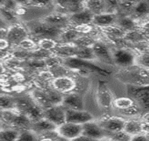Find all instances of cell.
Segmentation results:
<instances>
[{
	"label": "cell",
	"instance_id": "36",
	"mask_svg": "<svg viewBox=\"0 0 149 141\" xmlns=\"http://www.w3.org/2000/svg\"><path fill=\"white\" fill-rule=\"evenodd\" d=\"M77 35H78V33L75 30H68L64 34L63 37L64 40L70 41V40H72L74 38H76L77 37Z\"/></svg>",
	"mask_w": 149,
	"mask_h": 141
},
{
	"label": "cell",
	"instance_id": "6",
	"mask_svg": "<svg viewBox=\"0 0 149 141\" xmlns=\"http://www.w3.org/2000/svg\"><path fill=\"white\" fill-rule=\"evenodd\" d=\"M106 130L101 127L99 123L94 121H89L82 124V135L92 137L98 140H102L106 135Z\"/></svg>",
	"mask_w": 149,
	"mask_h": 141
},
{
	"label": "cell",
	"instance_id": "19",
	"mask_svg": "<svg viewBox=\"0 0 149 141\" xmlns=\"http://www.w3.org/2000/svg\"><path fill=\"white\" fill-rule=\"evenodd\" d=\"M123 130L132 136L139 135L143 133L142 130V123L136 120H130L125 122Z\"/></svg>",
	"mask_w": 149,
	"mask_h": 141
},
{
	"label": "cell",
	"instance_id": "3",
	"mask_svg": "<svg viewBox=\"0 0 149 141\" xmlns=\"http://www.w3.org/2000/svg\"><path fill=\"white\" fill-rule=\"evenodd\" d=\"M56 131L61 136L69 140H72L82 135V125L65 122L57 128Z\"/></svg>",
	"mask_w": 149,
	"mask_h": 141
},
{
	"label": "cell",
	"instance_id": "31",
	"mask_svg": "<svg viewBox=\"0 0 149 141\" xmlns=\"http://www.w3.org/2000/svg\"><path fill=\"white\" fill-rule=\"evenodd\" d=\"M104 30L106 33H107L108 35H113V36L116 37H120L122 36V35L123 34V30L120 28H116V27H113L112 25H109V26L104 27Z\"/></svg>",
	"mask_w": 149,
	"mask_h": 141
},
{
	"label": "cell",
	"instance_id": "18",
	"mask_svg": "<svg viewBox=\"0 0 149 141\" xmlns=\"http://www.w3.org/2000/svg\"><path fill=\"white\" fill-rule=\"evenodd\" d=\"M27 37V33L22 27L16 26L10 29L8 33V39L13 42H22Z\"/></svg>",
	"mask_w": 149,
	"mask_h": 141
},
{
	"label": "cell",
	"instance_id": "16",
	"mask_svg": "<svg viewBox=\"0 0 149 141\" xmlns=\"http://www.w3.org/2000/svg\"><path fill=\"white\" fill-rule=\"evenodd\" d=\"M117 19L116 13H103V14L94 16L93 22L96 25L102 27H106L111 25L115 23Z\"/></svg>",
	"mask_w": 149,
	"mask_h": 141
},
{
	"label": "cell",
	"instance_id": "12",
	"mask_svg": "<svg viewBox=\"0 0 149 141\" xmlns=\"http://www.w3.org/2000/svg\"><path fill=\"white\" fill-rule=\"evenodd\" d=\"M64 106L67 107L68 109L75 110L83 109V100L80 96L75 93L68 95L63 100Z\"/></svg>",
	"mask_w": 149,
	"mask_h": 141
},
{
	"label": "cell",
	"instance_id": "2",
	"mask_svg": "<svg viewBox=\"0 0 149 141\" xmlns=\"http://www.w3.org/2000/svg\"><path fill=\"white\" fill-rule=\"evenodd\" d=\"M44 117L58 127L66 122V109L60 105H54L46 110Z\"/></svg>",
	"mask_w": 149,
	"mask_h": 141
},
{
	"label": "cell",
	"instance_id": "11",
	"mask_svg": "<svg viewBox=\"0 0 149 141\" xmlns=\"http://www.w3.org/2000/svg\"><path fill=\"white\" fill-rule=\"evenodd\" d=\"M34 33L39 36L45 37H56L60 33V30L57 27L49 24L40 25L37 26L34 29Z\"/></svg>",
	"mask_w": 149,
	"mask_h": 141
},
{
	"label": "cell",
	"instance_id": "1",
	"mask_svg": "<svg viewBox=\"0 0 149 141\" xmlns=\"http://www.w3.org/2000/svg\"><path fill=\"white\" fill-rule=\"evenodd\" d=\"M17 107L25 114V116H28L30 120L34 121V122H36L44 118L45 113L42 112L41 109L28 100H20L17 102Z\"/></svg>",
	"mask_w": 149,
	"mask_h": 141
},
{
	"label": "cell",
	"instance_id": "30",
	"mask_svg": "<svg viewBox=\"0 0 149 141\" xmlns=\"http://www.w3.org/2000/svg\"><path fill=\"white\" fill-rule=\"evenodd\" d=\"M17 141H38V138L33 132L24 131L20 133Z\"/></svg>",
	"mask_w": 149,
	"mask_h": 141
},
{
	"label": "cell",
	"instance_id": "22",
	"mask_svg": "<svg viewBox=\"0 0 149 141\" xmlns=\"http://www.w3.org/2000/svg\"><path fill=\"white\" fill-rule=\"evenodd\" d=\"M74 54L77 56V58L84 59H92L95 58V54H94V50L92 48H89V47H80V48L77 49L74 52Z\"/></svg>",
	"mask_w": 149,
	"mask_h": 141
},
{
	"label": "cell",
	"instance_id": "38",
	"mask_svg": "<svg viewBox=\"0 0 149 141\" xmlns=\"http://www.w3.org/2000/svg\"><path fill=\"white\" fill-rule=\"evenodd\" d=\"M70 141H102V140H98V139L92 138V137L86 136L84 135H80L79 136Z\"/></svg>",
	"mask_w": 149,
	"mask_h": 141
},
{
	"label": "cell",
	"instance_id": "8",
	"mask_svg": "<svg viewBox=\"0 0 149 141\" xmlns=\"http://www.w3.org/2000/svg\"><path fill=\"white\" fill-rule=\"evenodd\" d=\"M113 59L117 65L122 67H130L135 62V57L132 52L123 49L116 50L113 54Z\"/></svg>",
	"mask_w": 149,
	"mask_h": 141
},
{
	"label": "cell",
	"instance_id": "4",
	"mask_svg": "<svg viewBox=\"0 0 149 141\" xmlns=\"http://www.w3.org/2000/svg\"><path fill=\"white\" fill-rule=\"evenodd\" d=\"M93 116L89 112L84 110H75L66 109V122L82 125L91 121Z\"/></svg>",
	"mask_w": 149,
	"mask_h": 141
},
{
	"label": "cell",
	"instance_id": "5",
	"mask_svg": "<svg viewBox=\"0 0 149 141\" xmlns=\"http://www.w3.org/2000/svg\"><path fill=\"white\" fill-rule=\"evenodd\" d=\"M65 64L68 67L73 68V69H84V70H89L95 71V72L99 73L102 75H108V72L104 69H101V68L84 60L79 58H70L67 59L65 62Z\"/></svg>",
	"mask_w": 149,
	"mask_h": 141
},
{
	"label": "cell",
	"instance_id": "24",
	"mask_svg": "<svg viewBox=\"0 0 149 141\" xmlns=\"http://www.w3.org/2000/svg\"><path fill=\"white\" fill-rule=\"evenodd\" d=\"M20 133L15 130H2L0 133V141H17Z\"/></svg>",
	"mask_w": 149,
	"mask_h": 141
},
{
	"label": "cell",
	"instance_id": "41",
	"mask_svg": "<svg viewBox=\"0 0 149 141\" xmlns=\"http://www.w3.org/2000/svg\"><path fill=\"white\" fill-rule=\"evenodd\" d=\"M142 130L146 134H149V122L144 121L142 123Z\"/></svg>",
	"mask_w": 149,
	"mask_h": 141
},
{
	"label": "cell",
	"instance_id": "21",
	"mask_svg": "<svg viewBox=\"0 0 149 141\" xmlns=\"http://www.w3.org/2000/svg\"><path fill=\"white\" fill-rule=\"evenodd\" d=\"M60 4L62 5L63 7L69 10L70 12L74 13H78L79 11H82V2L77 1H60Z\"/></svg>",
	"mask_w": 149,
	"mask_h": 141
},
{
	"label": "cell",
	"instance_id": "47",
	"mask_svg": "<svg viewBox=\"0 0 149 141\" xmlns=\"http://www.w3.org/2000/svg\"><path fill=\"white\" fill-rule=\"evenodd\" d=\"M147 136H148V138H149V134H147Z\"/></svg>",
	"mask_w": 149,
	"mask_h": 141
},
{
	"label": "cell",
	"instance_id": "32",
	"mask_svg": "<svg viewBox=\"0 0 149 141\" xmlns=\"http://www.w3.org/2000/svg\"><path fill=\"white\" fill-rule=\"evenodd\" d=\"M136 1H118V6L121 8L123 11H133Z\"/></svg>",
	"mask_w": 149,
	"mask_h": 141
},
{
	"label": "cell",
	"instance_id": "9",
	"mask_svg": "<svg viewBox=\"0 0 149 141\" xmlns=\"http://www.w3.org/2000/svg\"><path fill=\"white\" fill-rule=\"evenodd\" d=\"M98 98H99L100 105L102 107L105 108H108L111 106L113 103V96L105 83L101 82L99 83Z\"/></svg>",
	"mask_w": 149,
	"mask_h": 141
},
{
	"label": "cell",
	"instance_id": "10",
	"mask_svg": "<svg viewBox=\"0 0 149 141\" xmlns=\"http://www.w3.org/2000/svg\"><path fill=\"white\" fill-rule=\"evenodd\" d=\"M5 121L16 126L25 127L30 124V119L25 114H14L5 113L4 115Z\"/></svg>",
	"mask_w": 149,
	"mask_h": 141
},
{
	"label": "cell",
	"instance_id": "17",
	"mask_svg": "<svg viewBox=\"0 0 149 141\" xmlns=\"http://www.w3.org/2000/svg\"><path fill=\"white\" fill-rule=\"evenodd\" d=\"M54 86L57 91L65 93V92L71 90L74 88V83L70 79L61 77L56 79L54 81Z\"/></svg>",
	"mask_w": 149,
	"mask_h": 141
},
{
	"label": "cell",
	"instance_id": "20",
	"mask_svg": "<svg viewBox=\"0 0 149 141\" xmlns=\"http://www.w3.org/2000/svg\"><path fill=\"white\" fill-rule=\"evenodd\" d=\"M133 12L138 17H143L149 15V1H136Z\"/></svg>",
	"mask_w": 149,
	"mask_h": 141
},
{
	"label": "cell",
	"instance_id": "29",
	"mask_svg": "<svg viewBox=\"0 0 149 141\" xmlns=\"http://www.w3.org/2000/svg\"><path fill=\"white\" fill-rule=\"evenodd\" d=\"M141 109L139 106L138 104H134L132 106H131L130 107H129L126 109L124 110H121L122 114H123L125 115V116H135V115L139 114L141 112Z\"/></svg>",
	"mask_w": 149,
	"mask_h": 141
},
{
	"label": "cell",
	"instance_id": "14",
	"mask_svg": "<svg viewBox=\"0 0 149 141\" xmlns=\"http://www.w3.org/2000/svg\"><path fill=\"white\" fill-rule=\"evenodd\" d=\"M92 49L96 57H99L104 62L111 63L112 61H113V57H111V54H110L109 50L104 44L97 42V43L94 44Z\"/></svg>",
	"mask_w": 149,
	"mask_h": 141
},
{
	"label": "cell",
	"instance_id": "37",
	"mask_svg": "<svg viewBox=\"0 0 149 141\" xmlns=\"http://www.w3.org/2000/svg\"><path fill=\"white\" fill-rule=\"evenodd\" d=\"M13 102L7 96L1 97V108H8L11 107Z\"/></svg>",
	"mask_w": 149,
	"mask_h": 141
},
{
	"label": "cell",
	"instance_id": "34",
	"mask_svg": "<svg viewBox=\"0 0 149 141\" xmlns=\"http://www.w3.org/2000/svg\"><path fill=\"white\" fill-rule=\"evenodd\" d=\"M136 62L141 67L146 68V69H149V53L143 54V55L140 56L138 59H136Z\"/></svg>",
	"mask_w": 149,
	"mask_h": 141
},
{
	"label": "cell",
	"instance_id": "39",
	"mask_svg": "<svg viewBox=\"0 0 149 141\" xmlns=\"http://www.w3.org/2000/svg\"><path fill=\"white\" fill-rule=\"evenodd\" d=\"M132 141H149V138L146 135H134L132 137Z\"/></svg>",
	"mask_w": 149,
	"mask_h": 141
},
{
	"label": "cell",
	"instance_id": "23",
	"mask_svg": "<svg viewBox=\"0 0 149 141\" xmlns=\"http://www.w3.org/2000/svg\"><path fill=\"white\" fill-rule=\"evenodd\" d=\"M134 102V100L132 99L131 98H120L116 99L113 102V103H114L115 107L121 111V110L126 109L132 106L135 104Z\"/></svg>",
	"mask_w": 149,
	"mask_h": 141
},
{
	"label": "cell",
	"instance_id": "42",
	"mask_svg": "<svg viewBox=\"0 0 149 141\" xmlns=\"http://www.w3.org/2000/svg\"><path fill=\"white\" fill-rule=\"evenodd\" d=\"M54 141H70V140H68V139L65 138V137L61 136V135L58 133L55 137H54Z\"/></svg>",
	"mask_w": 149,
	"mask_h": 141
},
{
	"label": "cell",
	"instance_id": "44",
	"mask_svg": "<svg viewBox=\"0 0 149 141\" xmlns=\"http://www.w3.org/2000/svg\"><path fill=\"white\" fill-rule=\"evenodd\" d=\"M6 6H7L8 8H11L13 7V6H14V5H13V1H7V2H6Z\"/></svg>",
	"mask_w": 149,
	"mask_h": 141
},
{
	"label": "cell",
	"instance_id": "25",
	"mask_svg": "<svg viewBox=\"0 0 149 141\" xmlns=\"http://www.w3.org/2000/svg\"><path fill=\"white\" fill-rule=\"evenodd\" d=\"M119 23L120 26L122 28L125 30H128L132 31L134 30V28L136 26V24H135V22L134 21L132 18H130V17H123V18H121L118 21Z\"/></svg>",
	"mask_w": 149,
	"mask_h": 141
},
{
	"label": "cell",
	"instance_id": "45",
	"mask_svg": "<svg viewBox=\"0 0 149 141\" xmlns=\"http://www.w3.org/2000/svg\"><path fill=\"white\" fill-rule=\"evenodd\" d=\"M144 120H145V121L149 122V114H147L145 115V116H144Z\"/></svg>",
	"mask_w": 149,
	"mask_h": 141
},
{
	"label": "cell",
	"instance_id": "46",
	"mask_svg": "<svg viewBox=\"0 0 149 141\" xmlns=\"http://www.w3.org/2000/svg\"><path fill=\"white\" fill-rule=\"evenodd\" d=\"M108 141H116V140H113V139H110V140H108Z\"/></svg>",
	"mask_w": 149,
	"mask_h": 141
},
{
	"label": "cell",
	"instance_id": "43",
	"mask_svg": "<svg viewBox=\"0 0 149 141\" xmlns=\"http://www.w3.org/2000/svg\"><path fill=\"white\" fill-rule=\"evenodd\" d=\"M4 16H6L8 20H11V19H12V18H13L12 15H11L9 12H8V11H5V12H4Z\"/></svg>",
	"mask_w": 149,
	"mask_h": 141
},
{
	"label": "cell",
	"instance_id": "26",
	"mask_svg": "<svg viewBox=\"0 0 149 141\" xmlns=\"http://www.w3.org/2000/svg\"><path fill=\"white\" fill-rule=\"evenodd\" d=\"M132 137L124 130L111 133V138L116 141H132Z\"/></svg>",
	"mask_w": 149,
	"mask_h": 141
},
{
	"label": "cell",
	"instance_id": "40",
	"mask_svg": "<svg viewBox=\"0 0 149 141\" xmlns=\"http://www.w3.org/2000/svg\"><path fill=\"white\" fill-rule=\"evenodd\" d=\"M41 45L44 48L49 49L54 47V43L51 40H49V39H47V40H43L42 42Z\"/></svg>",
	"mask_w": 149,
	"mask_h": 141
},
{
	"label": "cell",
	"instance_id": "7",
	"mask_svg": "<svg viewBox=\"0 0 149 141\" xmlns=\"http://www.w3.org/2000/svg\"><path fill=\"white\" fill-rule=\"evenodd\" d=\"M125 121L119 117H108L102 119L99 124L102 128L111 133L120 131L124 129Z\"/></svg>",
	"mask_w": 149,
	"mask_h": 141
},
{
	"label": "cell",
	"instance_id": "35",
	"mask_svg": "<svg viewBox=\"0 0 149 141\" xmlns=\"http://www.w3.org/2000/svg\"><path fill=\"white\" fill-rule=\"evenodd\" d=\"M136 102L139 105V106L141 107V110L143 109L149 112V95L141 98V100H138Z\"/></svg>",
	"mask_w": 149,
	"mask_h": 141
},
{
	"label": "cell",
	"instance_id": "33",
	"mask_svg": "<svg viewBox=\"0 0 149 141\" xmlns=\"http://www.w3.org/2000/svg\"><path fill=\"white\" fill-rule=\"evenodd\" d=\"M49 99L52 105H58L59 103L61 102L62 98L57 92H51V93L47 94Z\"/></svg>",
	"mask_w": 149,
	"mask_h": 141
},
{
	"label": "cell",
	"instance_id": "15",
	"mask_svg": "<svg viewBox=\"0 0 149 141\" xmlns=\"http://www.w3.org/2000/svg\"><path fill=\"white\" fill-rule=\"evenodd\" d=\"M94 14L91 12L89 9H83L78 13H73L71 16V19L74 23L78 24H87L88 23L93 21Z\"/></svg>",
	"mask_w": 149,
	"mask_h": 141
},
{
	"label": "cell",
	"instance_id": "27",
	"mask_svg": "<svg viewBox=\"0 0 149 141\" xmlns=\"http://www.w3.org/2000/svg\"><path fill=\"white\" fill-rule=\"evenodd\" d=\"M35 98L38 101V102L42 106H45L46 107L49 108L52 106L49 99L47 94L42 93L41 92H36L35 93Z\"/></svg>",
	"mask_w": 149,
	"mask_h": 141
},
{
	"label": "cell",
	"instance_id": "28",
	"mask_svg": "<svg viewBox=\"0 0 149 141\" xmlns=\"http://www.w3.org/2000/svg\"><path fill=\"white\" fill-rule=\"evenodd\" d=\"M46 20H47V23H48L49 24L54 25V26H56V25H62L63 24V23H65V21H66L65 18H64L63 16H58V15L50 16L47 17Z\"/></svg>",
	"mask_w": 149,
	"mask_h": 141
},
{
	"label": "cell",
	"instance_id": "13",
	"mask_svg": "<svg viewBox=\"0 0 149 141\" xmlns=\"http://www.w3.org/2000/svg\"><path fill=\"white\" fill-rule=\"evenodd\" d=\"M58 127L53 123L47 120L44 117L42 119L37 121L36 122H34L33 124V130L36 132L37 133H44L46 132L53 131V130H56Z\"/></svg>",
	"mask_w": 149,
	"mask_h": 141
}]
</instances>
